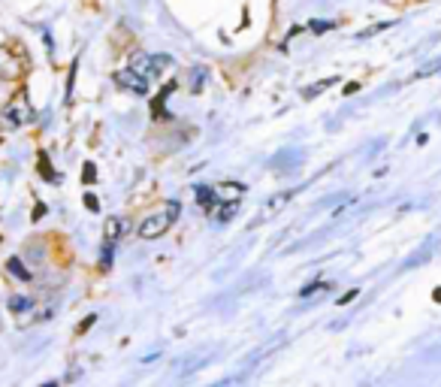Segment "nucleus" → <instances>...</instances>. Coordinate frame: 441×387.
Instances as JSON below:
<instances>
[{
  "instance_id": "26",
  "label": "nucleus",
  "mask_w": 441,
  "mask_h": 387,
  "mask_svg": "<svg viewBox=\"0 0 441 387\" xmlns=\"http://www.w3.org/2000/svg\"><path fill=\"white\" fill-rule=\"evenodd\" d=\"M91 324H97V315H88L85 321H82V324H79V333H85V330H88V327H91Z\"/></svg>"
},
{
  "instance_id": "13",
  "label": "nucleus",
  "mask_w": 441,
  "mask_h": 387,
  "mask_svg": "<svg viewBox=\"0 0 441 387\" xmlns=\"http://www.w3.org/2000/svg\"><path fill=\"white\" fill-rule=\"evenodd\" d=\"M30 306H33V300H30V296H21V294L10 296V312H12V315H21V312H28Z\"/></svg>"
},
{
  "instance_id": "1",
  "label": "nucleus",
  "mask_w": 441,
  "mask_h": 387,
  "mask_svg": "<svg viewBox=\"0 0 441 387\" xmlns=\"http://www.w3.org/2000/svg\"><path fill=\"white\" fill-rule=\"evenodd\" d=\"M179 212H181V206H179L176 200H170L161 212H154V215L143 218V224H139V240H157V236H163L166 230L176 224Z\"/></svg>"
},
{
  "instance_id": "10",
  "label": "nucleus",
  "mask_w": 441,
  "mask_h": 387,
  "mask_svg": "<svg viewBox=\"0 0 441 387\" xmlns=\"http://www.w3.org/2000/svg\"><path fill=\"white\" fill-rule=\"evenodd\" d=\"M332 85H336V76H330V79H321V82H314V85L303 88V97H305V100H312V97L323 94V91H327V88H332Z\"/></svg>"
},
{
  "instance_id": "19",
  "label": "nucleus",
  "mask_w": 441,
  "mask_h": 387,
  "mask_svg": "<svg viewBox=\"0 0 441 387\" xmlns=\"http://www.w3.org/2000/svg\"><path fill=\"white\" fill-rule=\"evenodd\" d=\"M76 70H79V57H76V61H73L70 76H66V100H73V85H76Z\"/></svg>"
},
{
  "instance_id": "5",
  "label": "nucleus",
  "mask_w": 441,
  "mask_h": 387,
  "mask_svg": "<svg viewBox=\"0 0 441 387\" xmlns=\"http://www.w3.org/2000/svg\"><path fill=\"white\" fill-rule=\"evenodd\" d=\"M21 76V57L0 46V79H19Z\"/></svg>"
},
{
  "instance_id": "20",
  "label": "nucleus",
  "mask_w": 441,
  "mask_h": 387,
  "mask_svg": "<svg viewBox=\"0 0 441 387\" xmlns=\"http://www.w3.org/2000/svg\"><path fill=\"white\" fill-rule=\"evenodd\" d=\"M321 291H330V285H305L303 291H299V296H303V300H309V296H318Z\"/></svg>"
},
{
  "instance_id": "17",
  "label": "nucleus",
  "mask_w": 441,
  "mask_h": 387,
  "mask_svg": "<svg viewBox=\"0 0 441 387\" xmlns=\"http://www.w3.org/2000/svg\"><path fill=\"white\" fill-rule=\"evenodd\" d=\"M387 28H393V21H378V24H372V28H366V30H360V39H369V37H375V34H381V30H387Z\"/></svg>"
},
{
  "instance_id": "7",
  "label": "nucleus",
  "mask_w": 441,
  "mask_h": 387,
  "mask_svg": "<svg viewBox=\"0 0 441 387\" xmlns=\"http://www.w3.org/2000/svg\"><path fill=\"white\" fill-rule=\"evenodd\" d=\"M215 194H218L221 203H233V200H239V197L245 194V185H239V182H221L218 188H215Z\"/></svg>"
},
{
  "instance_id": "18",
  "label": "nucleus",
  "mask_w": 441,
  "mask_h": 387,
  "mask_svg": "<svg viewBox=\"0 0 441 387\" xmlns=\"http://www.w3.org/2000/svg\"><path fill=\"white\" fill-rule=\"evenodd\" d=\"M236 212H239V200H233V203H227V206H224V209H221L215 218H218L221 224H227V221H230L233 215H236Z\"/></svg>"
},
{
  "instance_id": "2",
  "label": "nucleus",
  "mask_w": 441,
  "mask_h": 387,
  "mask_svg": "<svg viewBox=\"0 0 441 387\" xmlns=\"http://www.w3.org/2000/svg\"><path fill=\"white\" fill-rule=\"evenodd\" d=\"M33 106L28 100V91H21L19 94H12V100L3 106V112H0V127L3 130H15V127H21V125H30L33 121Z\"/></svg>"
},
{
  "instance_id": "27",
  "label": "nucleus",
  "mask_w": 441,
  "mask_h": 387,
  "mask_svg": "<svg viewBox=\"0 0 441 387\" xmlns=\"http://www.w3.org/2000/svg\"><path fill=\"white\" fill-rule=\"evenodd\" d=\"M43 212H46V206H43V203H39V206H37V209H33V221H39V215H43Z\"/></svg>"
},
{
  "instance_id": "28",
  "label": "nucleus",
  "mask_w": 441,
  "mask_h": 387,
  "mask_svg": "<svg viewBox=\"0 0 441 387\" xmlns=\"http://www.w3.org/2000/svg\"><path fill=\"white\" fill-rule=\"evenodd\" d=\"M354 91H360V85H357V82H351V85H345V94H354Z\"/></svg>"
},
{
  "instance_id": "9",
  "label": "nucleus",
  "mask_w": 441,
  "mask_h": 387,
  "mask_svg": "<svg viewBox=\"0 0 441 387\" xmlns=\"http://www.w3.org/2000/svg\"><path fill=\"white\" fill-rule=\"evenodd\" d=\"M124 230H127V224H124V218H106V240L118 242Z\"/></svg>"
},
{
  "instance_id": "21",
  "label": "nucleus",
  "mask_w": 441,
  "mask_h": 387,
  "mask_svg": "<svg viewBox=\"0 0 441 387\" xmlns=\"http://www.w3.org/2000/svg\"><path fill=\"white\" fill-rule=\"evenodd\" d=\"M438 70H441V57H435L432 64H426V67H423V70L417 73V79H429V76H435Z\"/></svg>"
},
{
  "instance_id": "24",
  "label": "nucleus",
  "mask_w": 441,
  "mask_h": 387,
  "mask_svg": "<svg viewBox=\"0 0 441 387\" xmlns=\"http://www.w3.org/2000/svg\"><path fill=\"white\" fill-rule=\"evenodd\" d=\"M94 179H97V170H94V163H85V167H82V182H85V185H91V182H94Z\"/></svg>"
},
{
  "instance_id": "22",
  "label": "nucleus",
  "mask_w": 441,
  "mask_h": 387,
  "mask_svg": "<svg viewBox=\"0 0 441 387\" xmlns=\"http://www.w3.org/2000/svg\"><path fill=\"white\" fill-rule=\"evenodd\" d=\"M172 67V57L170 55H154V70H157V76H161L163 70H170Z\"/></svg>"
},
{
  "instance_id": "15",
  "label": "nucleus",
  "mask_w": 441,
  "mask_h": 387,
  "mask_svg": "<svg viewBox=\"0 0 441 387\" xmlns=\"http://www.w3.org/2000/svg\"><path fill=\"white\" fill-rule=\"evenodd\" d=\"M39 176L48 179V182H61V176H57V172H52V163H48L46 154H39Z\"/></svg>"
},
{
  "instance_id": "23",
  "label": "nucleus",
  "mask_w": 441,
  "mask_h": 387,
  "mask_svg": "<svg viewBox=\"0 0 441 387\" xmlns=\"http://www.w3.org/2000/svg\"><path fill=\"white\" fill-rule=\"evenodd\" d=\"M82 203H85V209H88V212H100V200H97V197L91 194V191L82 194Z\"/></svg>"
},
{
  "instance_id": "8",
  "label": "nucleus",
  "mask_w": 441,
  "mask_h": 387,
  "mask_svg": "<svg viewBox=\"0 0 441 387\" xmlns=\"http://www.w3.org/2000/svg\"><path fill=\"white\" fill-rule=\"evenodd\" d=\"M206 79H209V70H206V67H194V70H190V82H188V85H190V94H199V91H203Z\"/></svg>"
},
{
  "instance_id": "29",
  "label": "nucleus",
  "mask_w": 441,
  "mask_h": 387,
  "mask_svg": "<svg viewBox=\"0 0 441 387\" xmlns=\"http://www.w3.org/2000/svg\"><path fill=\"white\" fill-rule=\"evenodd\" d=\"M432 296H435V303H441V287H435V294H432Z\"/></svg>"
},
{
  "instance_id": "12",
  "label": "nucleus",
  "mask_w": 441,
  "mask_h": 387,
  "mask_svg": "<svg viewBox=\"0 0 441 387\" xmlns=\"http://www.w3.org/2000/svg\"><path fill=\"white\" fill-rule=\"evenodd\" d=\"M6 267H10V273H12L15 278H21V282H30V269L21 263V258H10V260H6Z\"/></svg>"
},
{
  "instance_id": "14",
  "label": "nucleus",
  "mask_w": 441,
  "mask_h": 387,
  "mask_svg": "<svg viewBox=\"0 0 441 387\" xmlns=\"http://www.w3.org/2000/svg\"><path fill=\"white\" fill-rule=\"evenodd\" d=\"M115 245L112 240H103V251H100V269H112V254H115Z\"/></svg>"
},
{
  "instance_id": "25",
  "label": "nucleus",
  "mask_w": 441,
  "mask_h": 387,
  "mask_svg": "<svg viewBox=\"0 0 441 387\" xmlns=\"http://www.w3.org/2000/svg\"><path fill=\"white\" fill-rule=\"evenodd\" d=\"M357 296H360V287H351V291H348V294H342V296H339V306H348V303H351V300H357Z\"/></svg>"
},
{
  "instance_id": "4",
  "label": "nucleus",
  "mask_w": 441,
  "mask_h": 387,
  "mask_svg": "<svg viewBox=\"0 0 441 387\" xmlns=\"http://www.w3.org/2000/svg\"><path fill=\"white\" fill-rule=\"evenodd\" d=\"M294 200V191H278V194H272L269 200H266L263 206H260V212H257V218H254V227L257 224H263V221H272L276 215H281V209Z\"/></svg>"
},
{
  "instance_id": "16",
  "label": "nucleus",
  "mask_w": 441,
  "mask_h": 387,
  "mask_svg": "<svg viewBox=\"0 0 441 387\" xmlns=\"http://www.w3.org/2000/svg\"><path fill=\"white\" fill-rule=\"evenodd\" d=\"M336 28V21H327V19H312L309 21V30L312 34H327V30Z\"/></svg>"
},
{
  "instance_id": "11",
  "label": "nucleus",
  "mask_w": 441,
  "mask_h": 387,
  "mask_svg": "<svg viewBox=\"0 0 441 387\" xmlns=\"http://www.w3.org/2000/svg\"><path fill=\"white\" fill-rule=\"evenodd\" d=\"M194 194H197V203L203 206V209H212V203H218V194H215V188H206V185H199Z\"/></svg>"
},
{
  "instance_id": "6",
  "label": "nucleus",
  "mask_w": 441,
  "mask_h": 387,
  "mask_svg": "<svg viewBox=\"0 0 441 387\" xmlns=\"http://www.w3.org/2000/svg\"><path fill=\"white\" fill-rule=\"evenodd\" d=\"M130 67L136 70V73H143V76H157V70H154V55H145V52H136L130 57Z\"/></svg>"
},
{
  "instance_id": "3",
  "label": "nucleus",
  "mask_w": 441,
  "mask_h": 387,
  "mask_svg": "<svg viewBox=\"0 0 441 387\" xmlns=\"http://www.w3.org/2000/svg\"><path fill=\"white\" fill-rule=\"evenodd\" d=\"M115 85L124 88V91H130V94H136V97H145L148 94V76L136 73L133 67L115 73Z\"/></svg>"
}]
</instances>
